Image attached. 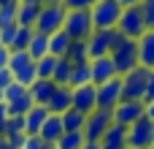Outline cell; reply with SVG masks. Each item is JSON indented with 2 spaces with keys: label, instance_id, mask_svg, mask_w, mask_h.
I'll return each mask as SVG.
<instances>
[{
  "label": "cell",
  "instance_id": "cell-1",
  "mask_svg": "<svg viewBox=\"0 0 154 149\" xmlns=\"http://www.w3.org/2000/svg\"><path fill=\"white\" fill-rule=\"evenodd\" d=\"M122 3L119 0H95L89 8L92 16V27L95 30H116V22L122 16Z\"/></svg>",
  "mask_w": 154,
  "mask_h": 149
},
{
  "label": "cell",
  "instance_id": "cell-2",
  "mask_svg": "<svg viewBox=\"0 0 154 149\" xmlns=\"http://www.w3.org/2000/svg\"><path fill=\"white\" fill-rule=\"evenodd\" d=\"M111 60H114V68H116L119 76L135 71V68H138V41L122 38V41L111 49Z\"/></svg>",
  "mask_w": 154,
  "mask_h": 149
},
{
  "label": "cell",
  "instance_id": "cell-3",
  "mask_svg": "<svg viewBox=\"0 0 154 149\" xmlns=\"http://www.w3.org/2000/svg\"><path fill=\"white\" fill-rule=\"evenodd\" d=\"M116 30H119L125 38L138 41V38L146 33V22H143L141 5H125V8H122V16H119V22H116Z\"/></svg>",
  "mask_w": 154,
  "mask_h": 149
},
{
  "label": "cell",
  "instance_id": "cell-4",
  "mask_svg": "<svg viewBox=\"0 0 154 149\" xmlns=\"http://www.w3.org/2000/svg\"><path fill=\"white\" fill-rule=\"evenodd\" d=\"M125 35L119 30H92V35L87 38V52H89V60L95 57H108L111 49L122 41Z\"/></svg>",
  "mask_w": 154,
  "mask_h": 149
},
{
  "label": "cell",
  "instance_id": "cell-5",
  "mask_svg": "<svg viewBox=\"0 0 154 149\" xmlns=\"http://www.w3.org/2000/svg\"><path fill=\"white\" fill-rule=\"evenodd\" d=\"M149 73H152V71L143 68V65H138L135 71L125 73V76H122V100H143Z\"/></svg>",
  "mask_w": 154,
  "mask_h": 149
},
{
  "label": "cell",
  "instance_id": "cell-6",
  "mask_svg": "<svg viewBox=\"0 0 154 149\" xmlns=\"http://www.w3.org/2000/svg\"><path fill=\"white\" fill-rule=\"evenodd\" d=\"M65 16H68V8L65 5H43L41 3V14H38V22H35L32 30H38L43 35H51V33L62 30Z\"/></svg>",
  "mask_w": 154,
  "mask_h": 149
},
{
  "label": "cell",
  "instance_id": "cell-7",
  "mask_svg": "<svg viewBox=\"0 0 154 149\" xmlns=\"http://www.w3.org/2000/svg\"><path fill=\"white\" fill-rule=\"evenodd\" d=\"M114 125V114L111 111H106V109H95V111H89L87 114V122H84V138L87 141H97L100 144V138L108 133V128Z\"/></svg>",
  "mask_w": 154,
  "mask_h": 149
},
{
  "label": "cell",
  "instance_id": "cell-8",
  "mask_svg": "<svg viewBox=\"0 0 154 149\" xmlns=\"http://www.w3.org/2000/svg\"><path fill=\"white\" fill-rule=\"evenodd\" d=\"M62 30H65L73 41H87V38L92 35V30H95V27H92L89 11H68Z\"/></svg>",
  "mask_w": 154,
  "mask_h": 149
},
{
  "label": "cell",
  "instance_id": "cell-9",
  "mask_svg": "<svg viewBox=\"0 0 154 149\" xmlns=\"http://www.w3.org/2000/svg\"><path fill=\"white\" fill-rule=\"evenodd\" d=\"M111 114H114V122L116 125L130 128L133 122H138L141 117H146V103L143 100H119Z\"/></svg>",
  "mask_w": 154,
  "mask_h": 149
},
{
  "label": "cell",
  "instance_id": "cell-10",
  "mask_svg": "<svg viewBox=\"0 0 154 149\" xmlns=\"http://www.w3.org/2000/svg\"><path fill=\"white\" fill-rule=\"evenodd\" d=\"M119 100H122V76H114V79L97 84V109L114 111Z\"/></svg>",
  "mask_w": 154,
  "mask_h": 149
},
{
  "label": "cell",
  "instance_id": "cell-11",
  "mask_svg": "<svg viewBox=\"0 0 154 149\" xmlns=\"http://www.w3.org/2000/svg\"><path fill=\"white\" fill-rule=\"evenodd\" d=\"M127 147H135V149L152 147V119L149 117H141L138 122H133L127 128Z\"/></svg>",
  "mask_w": 154,
  "mask_h": 149
},
{
  "label": "cell",
  "instance_id": "cell-12",
  "mask_svg": "<svg viewBox=\"0 0 154 149\" xmlns=\"http://www.w3.org/2000/svg\"><path fill=\"white\" fill-rule=\"evenodd\" d=\"M73 109L89 114L97 109V87L89 81V84H81V87H73Z\"/></svg>",
  "mask_w": 154,
  "mask_h": 149
},
{
  "label": "cell",
  "instance_id": "cell-13",
  "mask_svg": "<svg viewBox=\"0 0 154 149\" xmlns=\"http://www.w3.org/2000/svg\"><path fill=\"white\" fill-rule=\"evenodd\" d=\"M89 71H92V84H95V87L103 84V81H108V79H114V76H119L116 68H114L111 54H108V57H95V60H89Z\"/></svg>",
  "mask_w": 154,
  "mask_h": 149
},
{
  "label": "cell",
  "instance_id": "cell-14",
  "mask_svg": "<svg viewBox=\"0 0 154 149\" xmlns=\"http://www.w3.org/2000/svg\"><path fill=\"white\" fill-rule=\"evenodd\" d=\"M57 87H60V84H54L51 79H35V81L27 87V92H30V98H32L35 106H46V103L51 100V95H54Z\"/></svg>",
  "mask_w": 154,
  "mask_h": 149
},
{
  "label": "cell",
  "instance_id": "cell-15",
  "mask_svg": "<svg viewBox=\"0 0 154 149\" xmlns=\"http://www.w3.org/2000/svg\"><path fill=\"white\" fill-rule=\"evenodd\" d=\"M62 133H65V128H62V117H60V114H49L46 122H43L41 130H38V136H41L43 144H57Z\"/></svg>",
  "mask_w": 154,
  "mask_h": 149
},
{
  "label": "cell",
  "instance_id": "cell-16",
  "mask_svg": "<svg viewBox=\"0 0 154 149\" xmlns=\"http://www.w3.org/2000/svg\"><path fill=\"white\" fill-rule=\"evenodd\" d=\"M138 65L154 71V30H146L138 38Z\"/></svg>",
  "mask_w": 154,
  "mask_h": 149
},
{
  "label": "cell",
  "instance_id": "cell-17",
  "mask_svg": "<svg viewBox=\"0 0 154 149\" xmlns=\"http://www.w3.org/2000/svg\"><path fill=\"white\" fill-rule=\"evenodd\" d=\"M70 106H73V87H57L54 95H51V100L46 103V109H49L51 114H62V111H68Z\"/></svg>",
  "mask_w": 154,
  "mask_h": 149
},
{
  "label": "cell",
  "instance_id": "cell-18",
  "mask_svg": "<svg viewBox=\"0 0 154 149\" xmlns=\"http://www.w3.org/2000/svg\"><path fill=\"white\" fill-rule=\"evenodd\" d=\"M49 114H51V111H49L46 106H32V109L24 114V136H38V130H41V125L46 122Z\"/></svg>",
  "mask_w": 154,
  "mask_h": 149
},
{
  "label": "cell",
  "instance_id": "cell-19",
  "mask_svg": "<svg viewBox=\"0 0 154 149\" xmlns=\"http://www.w3.org/2000/svg\"><path fill=\"white\" fill-rule=\"evenodd\" d=\"M127 147V128L125 125H111L108 133L100 138V149H125Z\"/></svg>",
  "mask_w": 154,
  "mask_h": 149
},
{
  "label": "cell",
  "instance_id": "cell-20",
  "mask_svg": "<svg viewBox=\"0 0 154 149\" xmlns=\"http://www.w3.org/2000/svg\"><path fill=\"white\" fill-rule=\"evenodd\" d=\"M38 14H41V3H22V0L16 3V24L35 27Z\"/></svg>",
  "mask_w": 154,
  "mask_h": 149
},
{
  "label": "cell",
  "instance_id": "cell-21",
  "mask_svg": "<svg viewBox=\"0 0 154 149\" xmlns=\"http://www.w3.org/2000/svg\"><path fill=\"white\" fill-rule=\"evenodd\" d=\"M70 43H73V38H70L65 30H57V33L49 35V54H54V57H68Z\"/></svg>",
  "mask_w": 154,
  "mask_h": 149
},
{
  "label": "cell",
  "instance_id": "cell-22",
  "mask_svg": "<svg viewBox=\"0 0 154 149\" xmlns=\"http://www.w3.org/2000/svg\"><path fill=\"white\" fill-rule=\"evenodd\" d=\"M27 54L32 57V60H41V57H46L49 54V35H43V33H32V38H30V43H27Z\"/></svg>",
  "mask_w": 154,
  "mask_h": 149
},
{
  "label": "cell",
  "instance_id": "cell-23",
  "mask_svg": "<svg viewBox=\"0 0 154 149\" xmlns=\"http://www.w3.org/2000/svg\"><path fill=\"white\" fill-rule=\"evenodd\" d=\"M32 106H35V103H32L30 92H24V95H19V98H14V100H8V103H5L8 117H24V114H27Z\"/></svg>",
  "mask_w": 154,
  "mask_h": 149
},
{
  "label": "cell",
  "instance_id": "cell-24",
  "mask_svg": "<svg viewBox=\"0 0 154 149\" xmlns=\"http://www.w3.org/2000/svg\"><path fill=\"white\" fill-rule=\"evenodd\" d=\"M62 117V128L65 130H84V122H87V114L84 111H79V109H68V111H62L60 114Z\"/></svg>",
  "mask_w": 154,
  "mask_h": 149
},
{
  "label": "cell",
  "instance_id": "cell-25",
  "mask_svg": "<svg viewBox=\"0 0 154 149\" xmlns=\"http://www.w3.org/2000/svg\"><path fill=\"white\" fill-rule=\"evenodd\" d=\"M70 71H73V62H70L68 57H60V60H57V68H54L51 81H54V84H60V87H70Z\"/></svg>",
  "mask_w": 154,
  "mask_h": 149
},
{
  "label": "cell",
  "instance_id": "cell-26",
  "mask_svg": "<svg viewBox=\"0 0 154 149\" xmlns=\"http://www.w3.org/2000/svg\"><path fill=\"white\" fill-rule=\"evenodd\" d=\"M84 133L81 130H65L62 136H60V141H57V149H81L84 147Z\"/></svg>",
  "mask_w": 154,
  "mask_h": 149
},
{
  "label": "cell",
  "instance_id": "cell-27",
  "mask_svg": "<svg viewBox=\"0 0 154 149\" xmlns=\"http://www.w3.org/2000/svg\"><path fill=\"white\" fill-rule=\"evenodd\" d=\"M89 81H92L89 62H76L73 71H70V87H81V84H89Z\"/></svg>",
  "mask_w": 154,
  "mask_h": 149
},
{
  "label": "cell",
  "instance_id": "cell-28",
  "mask_svg": "<svg viewBox=\"0 0 154 149\" xmlns=\"http://www.w3.org/2000/svg\"><path fill=\"white\" fill-rule=\"evenodd\" d=\"M57 60H60V57H54V54H46V57L35 60V73H38V79H51V76H54V68H57Z\"/></svg>",
  "mask_w": 154,
  "mask_h": 149
},
{
  "label": "cell",
  "instance_id": "cell-29",
  "mask_svg": "<svg viewBox=\"0 0 154 149\" xmlns=\"http://www.w3.org/2000/svg\"><path fill=\"white\" fill-rule=\"evenodd\" d=\"M24 136V117H8L5 128H3V138L11 141V138H22Z\"/></svg>",
  "mask_w": 154,
  "mask_h": 149
},
{
  "label": "cell",
  "instance_id": "cell-30",
  "mask_svg": "<svg viewBox=\"0 0 154 149\" xmlns=\"http://www.w3.org/2000/svg\"><path fill=\"white\" fill-rule=\"evenodd\" d=\"M32 27H24V24H16V33H14V41H11V52L14 49H27L30 38H32Z\"/></svg>",
  "mask_w": 154,
  "mask_h": 149
},
{
  "label": "cell",
  "instance_id": "cell-31",
  "mask_svg": "<svg viewBox=\"0 0 154 149\" xmlns=\"http://www.w3.org/2000/svg\"><path fill=\"white\" fill-rule=\"evenodd\" d=\"M68 60L76 65V62H89V52H87V41H73L70 49H68Z\"/></svg>",
  "mask_w": 154,
  "mask_h": 149
},
{
  "label": "cell",
  "instance_id": "cell-32",
  "mask_svg": "<svg viewBox=\"0 0 154 149\" xmlns=\"http://www.w3.org/2000/svg\"><path fill=\"white\" fill-rule=\"evenodd\" d=\"M16 3H19V0H11V3L0 5V27H5V24H16Z\"/></svg>",
  "mask_w": 154,
  "mask_h": 149
},
{
  "label": "cell",
  "instance_id": "cell-33",
  "mask_svg": "<svg viewBox=\"0 0 154 149\" xmlns=\"http://www.w3.org/2000/svg\"><path fill=\"white\" fill-rule=\"evenodd\" d=\"M24 92H27V87H24V84H19V81H11V84L3 90V103H8V100H14V98L24 95Z\"/></svg>",
  "mask_w": 154,
  "mask_h": 149
},
{
  "label": "cell",
  "instance_id": "cell-34",
  "mask_svg": "<svg viewBox=\"0 0 154 149\" xmlns=\"http://www.w3.org/2000/svg\"><path fill=\"white\" fill-rule=\"evenodd\" d=\"M141 11H143L146 30H154V0H143V3H141Z\"/></svg>",
  "mask_w": 154,
  "mask_h": 149
},
{
  "label": "cell",
  "instance_id": "cell-35",
  "mask_svg": "<svg viewBox=\"0 0 154 149\" xmlns=\"http://www.w3.org/2000/svg\"><path fill=\"white\" fill-rule=\"evenodd\" d=\"M14 33H16V24H5V27H0V46L11 49V41H14Z\"/></svg>",
  "mask_w": 154,
  "mask_h": 149
},
{
  "label": "cell",
  "instance_id": "cell-36",
  "mask_svg": "<svg viewBox=\"0 0 154 149\" xmlns=\"http://www.w3.org/2000/svg\"><path fill=\"white\" fill-rule=\"evenodd\" d=\"M95 0H62V5L68 11H89Z\"/></svg>",
  "mask_w": 154,
  "mask_h": 149
},
{
  "label": "cell",
  "instance_id": "cell-37",
  "mask_svg": "<svg viewBox=\"0 0 154 149\" xmlns=\"http://www.w3.org/2000/svg\"><path fill=\"white\" fill-rule=\"evenodd\" d=\"M41 147H43L41 136H24V138H22V147H19V149H41Z\"/></svg>",
  "mask_w": 154,
  "mask_h": 149
},
{
  "label": "cell",
  "instance_id": "cell-38",
  "mask_svg": "<svg viewBox=\"0 0 154 149\" xmlns=\"http://www.w3.org/2000/svg\"><path fill=\"white\" fill-rule=\"evenodd\" d=\"M154 100V71L149 73V81H146V92H143V103Z\"/></svg>",
  "mask_w": 154,
  "mask_h": 149
},
{
  "label": "cell",
  "instance_id": "cell-39",
  "mask_svg": "<svg viewBox=\"0 0 154 149\" xmlns=\"http://www.w3.org/2000/svg\"><path fill=\"white\" fill-rule=\"evenodd\" d=\"M11 81H14L11 71H8V68H3V71H0V90H5V87H8Z\"/></svg>",
  "mask_w": 154,
  "mask_h": 149
},
{
  "label": "cell",
  "instance_id": "cell-40",
  "mask_svg": "<svg viewBox=\"0 0 154 149\" xmlns=\"http://www.w3.org/2000/svg\"><path fill=\"white\" fill-rule=\"evenodd\" d=\"M5 122H8V109H5V103L0 100V136H3V128H5Z\"/></svg>",
  "mask_w": 154,
  "mask_h": 149
},
{
  "label": "cell",
  "instance_id": "cell-41",
  "mask_svg": "<svg viewBox=\"0 0 154 149\" xmlns=\"http://www.w3.org/2000/svg\"><path fill=\"white\" fill-rule=\"evenodd\" d=\"M8 54H11V49L0 46V71H3V68H8Z\"/></svg>",
  "mask_w": 154,
  "mask_h": 149
},
{
  "label": "cell",
  "instance_id": "cell-42",
  "mask_svg": "<svg viewBox=\"0 0 154 149\" xmlns=\"http://www.w3.org/2000/svg\"><path fill=\"white\" fill-rule=\"evenodd\" d=\"M146 117L154 122V100H149V103H146Z\"/></svg>",
  "mask_w": 154,
  "mask_h": 149
},
{
  "label": "cell",
  "instance_id": "cell-43",
  "mask_svg": "<svg viewBox=\"0 0 154 149\" xmlns=\"http://www.w3.org/2000/svg\"><path fill=\"white\" fill-rule=\"evenodd\" d=\"M81 149H100V144H97V141H84Z\"/></svg>",
  "mask_w": 154,
  "mask_h": 149
},
{
  "label": "cell",
  "instance_id": "cell-44",
  "mask_svg": "<svg viewBox=\"0 0 154 149\" xmlns=\"http://www.w3.org/2000/svg\"><path fill=\"white\" fill-rule=\"evenodd\" d=\"M119 3H122V5H141L143 0H119Z\"/></svg>",
  "mask_w": 154,
  "mask_h": 149
},
{
  "label": "cell",
  "instance_id": "cell-45",
  "mask_svg": "<svg viewBox=\"0 0 154 149\" xmlns=\"http://www.w3.org/2000/svg\"><path fill=\"white\" fill-rule=\"evenodd\" d=\"M43 5H62V0H41Z\"/></svg>",
  "mask_w": 154,
  "mask_h": 149
},
{
  "label": "cell",
  "instance_id": "cell-46",
  "mask_svg": "<svg viewBox=\"0 0 154 149\" xmlns=\"http://www.w3.org/2000/svg\"><path fill=\"white\" fill-rule=\"evenodd\" d=\"M41 149H57V144H43Z\"/></svg>",
  "mask_w": 154,
  "mask_h": 149
},
{
  "label": "cell",
  "instance_id": "cell-47",
  "mask_svg": "<svg viewBox=\"0 0 154 149\" xmlns=\"http://www.w3.org/2000/svg\"><path fill=\"white\" fill-rule=\"evenodd\" d=\"M0 149H5V138L3 136H0Z\"/></svg>",
  "mask_w": 154,
  "mask_h": 149
},
{
  "label": "cell",
  "instance_id": "cell-48",
  "mask_svg": "<svg viewBox=\"0 0 154 149\" xmlns=\"http://www.w3.org/2000/svg\"><path fill=\"white\" fill-rule=\"evenodd\" d=\"M152 144H154V122H152Z\"/></svg>",
  "mask_w": 154,
  "mask_h": 149
},
{
  "label": "cell",
  "instance_id": "cell-49",
  "mask_svg": "<svg viewBox=\"0 0 154 149\" xmlns=\"http://www.w3.org/2000/svg\"><path fill=\"white\" fill-rule=\"evenodd\" d=\"M22 3H41V0H22Z\"/></svg>",
  "mask_w": 154,
  "mask_h": 149
},
{
  "label": "cell",
  "instance_id": "cell-50",
  "mask_svg": "<svg viewBox=\"0 0 154 149\" xmlns=\"http://www.w3.org/2000/svg\"><path fill=\"white\" fill-rule=\"evenodd\" d=\"M5 3H11V0H0V5H5Z\"/></svg>",
  "mask_w": 154,
  "mask_h": 149
},
{
  "label": "cell",
  "instance_id": "cell-51",
  "mask_svg": "<svg viewBox=\"0 0 154 149\" xmlns=\"http://www.w3.org/2000/svg\"><path fill=\"white\" fill-rule=\"evenodd\" d=\"M5 149H16V147H8V144H5Z\"/></svg>",
  "mask_w": 154,
  "mask_h": 149
},
{
  "label": "cell",
  "instance_id": "cell-52",
  "mask_svg": "<svg viewBox=\"0 0 154 149\" xmlns=\"http://www.w3.org/2000/svg\"><path fill=\"white\" fill-rule=\"evenodd\" d=\"M0 100H3V90H0Z\"/></svg>",
  "mask_w": 154,
  "mask_h": 149
},
{
  "label": "cell",
  "instance_id": "cell-53",
  "mask_svg": "<svg viewBox=\"0 0 154 149\" xmlns=\"http://www.w3.org/2000/svg\"><path fill=\"white\" fill-rule=\"evenodd\" d=\"M125 149H135V147H125Z\"/></svg>",
  "mask_w": 154,
  "mask_h": 149
},
{
  "label": "cell",
  "instance_id": "cell-54",
  "mask_svg": "<svg viewBox=\"0 0 154 149\" xmlns=\"http://www.w3.org/2000/svg\"><path fill=\"white\" fill-rule=\"evenodd\" d=\"M149 149H154V144H152V147H149Z\"/></svg>",
  "mask_w": 154,
  "mask_h": 149
}]
</instances>
